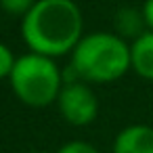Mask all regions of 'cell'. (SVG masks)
<instances>
[{
  "mask_svg": "<svg viewBox=\"0 0 153 153\" xmlns=\"http://www.w3.org/2000/svg\"><path fill=\"white\" fill-rule=\"evenodd\" d=\"M130 59H132L134 74L140 76L143 80L153 82V30H147L132 40Z\"/></svg>",
  "mask_w": 153,
  "mask_h": 153,
  "instance_id": "cell-6",
  "label": "cell"
},
{
  "mask_svg": "<svg viewBox=\"0 0 153 153\" xmlns=\"http://www.w3.org/2000/svg\"><path fill=\"white\" fill-rule=\"evenodd\" d=\"M36 0H0V9L9 15H17V17H23L32 7H34Z\"/></svg>",
  "mask_w": 153,
  "mask_h": 153,
  "instance_id": "cell-8",
  "label": "cell"
},
{
  "mask_svg": "<svg viewBox=\"0 0 153 153\" xmlns=\"http://www.w3.org/2000/svg\"><path fill=\"white\" fill-rule=\"evenodd\" d=\"M15 61H17V57L13 55V51L7 44L0 42V80H4V78L11 76V71L15 67Z\"/></svg>",
  "mask_w": 153,
  "mask_h": 153,
  "instance_id": "cell-9",
  "label": "cell"
},
{
  "mask_svg": "<svg viewBox=\"0 0 153 153\" xmlns=\"http://www.w3.org/2000/svg\"><path fill=\"white\" fill-rule=\"evenodd\" d=\"M84 32V17L74 0H36L21 17V38L32 53L63 57L76 48Z\"/></svg>",
  "mask_w": 153,
  "mask_h": 153,
  "instance_id": "cell-1",
  "label": "cell"
},
{
  "mask_svg": "<svg viewBox=\"0 0 153 153\" xmlns=\"http://www.w3.org/2000/svg\"><path fill=\"white\" fill-rule=\"evenodd\" d=\"M57 105L63 120L71 126H88L99 115V99L84 80L63 84L57 97Z\"/></svg>",
  "mask_w": 153,
  "mask_h": 153,
  "instance_id": "cell-4",
  "label": "cell"
},
{
  "mask_svg": "<svg viewBox=\"0 0 153 153\" xmlns=\"http://www.w3.org/2000/svg\"><path fill=\"white\" fill-rule=\"evenodd\" d=\"M115 30L126 40L138 38L143 32H147V23H145V17H143V11H138L134 7L120 9L115 13Z\"/></svg>",
  "mask_w": 153,
  "mask_h": 153,
  "instance_id": "cell-7",
  "label": "cell"
},
{
  "mask_svg": "<svg viewBox=\"0 0 153 153\" xmlns=\"http://www.w3.org/2000/svg\"><path fill=\"white\" fill-rule=\"evenodd\" d=\"M69 65L84 82H115L132 69L130 44L126 38L111 32H94L82 36L71 51Z\"/></svg>",
  "mask_w": 153,
  "mask_h": 153,
  "instance_id": "cell-2",
  "label": "cell"
},
{
  "mask_svg": "<svg viewBox=\"0 0 153 153\" xmlns=\"http://www.w3.org/2000/svg\"><path fill=\"white\" fill-rule=\"evenodd\" d=\"M143 17L147 23V30H153V0H145L143 2Z\"/></svg>",
  "mask_w": 153,
  "mask_h": 153,
  "instance_id": "cell-11",
  "label": "cell"
},
{
  "mask_svg": "<svg viewBox=\"0 0 153 153\" xmlns=\"http://www.w3.org/2000/svg\"><path fill=\"white\" fill-rule=\"evenodd\" d=\"M113 153H153V126L132 124L113 138Z\"/></svg>",
  "mask_w": 153,
  "mask_h": 153,
  "instance_id": "cell-5",
  "label": "cell"
},
{
  "mask_svg": "<svg viewBox=\"0 0 153 153\" xmlns=\"http://www.w3.org/2000/svg\"><path fill=\"white\" fill-rule=\"evenodd\" d=\"M55 153H101L97 147H92L90 143H84V140H69L65 143L63 147H59Z\"/></svg>",
  "mask_w": 153,
  "mask_h": 153,
  "instance_id": "cell-10",
  "label": "cell"
},
{
  "mask_svg": "<svg viewBox=\"0 0 153 153\" xmlns=\"http://www.w3.org/2000/svg\"><path fill=\"white\" fill-rule=\"evenodd\" d=\"M15 97L27 107L42 109L57 103V97L63 88V71L53 57L27 53L17 57L15 67L9 76Z\"/></svg>",
  "mask_w": 153,
  "mask_h": 153,
  "instance_id": "cell-3",
  "label": "cell"
},
{
  "mask_svg": "<svg viewBox=\"0 0 153 153\" xmlns=\"http://www.w3.org/2000/svg\"><path fill=\"white\" fill-rule=\"evenodd\" d=\"M30 153H48V151H44V149H34V151H30Z\"/></svg>",
  "mask_w": 153,
  "mask_h": 153,
  "instance_id": "cell-12",
  "label": "cell"
}]
</instances>
